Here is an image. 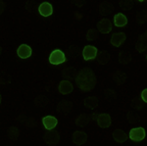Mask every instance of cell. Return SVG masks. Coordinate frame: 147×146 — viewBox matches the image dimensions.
Masks as SVG:
<instances>
[{
  "instance_id": "6",
  "label": "cell",
  "mask_w": 147,
  "mask_h": 146,
  "mask_svg": "<svg viewBox=\"0 0 147 146\" xmlns=\"http://www.w3.org/2000/svg\"><path fill=\"white\" fill-rule=\"evenodd\" d=\"M97 48L92 45H86L84 47V49L82 50V56L85 61L92 60V59H95L97 56Z\"/></svg>"
},
{
  "instance_id": "20",
  "label": "cell",
  "mask_w": 147,
  "mask_h": 146,
  "mask_svg": "<svg viewBox=\"0 0 147 146\" xmlns=\"http://www.w3.org/2000/svg\"><path fill=\"white\" fill-rule=\"evenodd\" d=\"M113 5L110 3V2H103L99 5V11L102 15H107V14H110L111 12L113 11Z\"/></svg>"
},
{
  "instance_id": "18",
  "label": "cell",
  "mask_w": 147,
  "mask_h": 146,
  "mask_svg": "<svg viewBox=\"0 0 147 146\" xmlns=\"http://www.w3.org/2000/svg\"><path fill=\"white\" fill-rule=\"evenodd\" d=\"M84 104L88 109H95L97 106H98V99H97L95 96H89V97L84 99Z\"/></svg>"
},
{
  "instance_id": "17",
  "label": "cell",
  "mask_w": 147,
  "mask_h": 146,
  "mask_svg": "<svg viewBox=\"0 0 147 146\" xmlns=\"http://www.w3.org/2000/svg\"><path fill=\"white\" fill-rule=\"evenodd\" d=\"M114 24H115L116 27H125L127 24V19L124 14L119 13L114 17Z\"/></svg>"
},
{
  "instance_id": "15",
  "label": "cell",
  "mask_w": 147,
  "mask_h": 146,
  "mask_svg": "<svg viewBox=\"0 0 147 146\" xmlns=\"http://www.w3.org/2000/svg\"><path fill=\"white\" fill-rule=\"evenodd\" d=\"M113 138L115 139L116 142L118 143H123L125 142L127 140V135L123 129H117L113 131Z\"/></svg>"
},
{
  "instance_id": "32",
  "label": "cell",
  "mask_w": 147,
  "mask_h": 146,
  "mask_svg": "<svg viewBox=\"0 0 147 146\" xmlns=\"http://www.w3.org/2000/svg\"><path fill=\"white\" fill-rule=\"evenodd\" d=\"M141 99H142L143 102L147 103V88L144 89V90L141 92Z\"/></svg>"
},
{
  "instance_id": "22",
  "label": "cell",
  "mask_w": 147,
  "mask_h": 146,
  "mask_svg": "<svg viewBox=\"0 0 147 146\" xmlns=\"http://www.w3.org/2000/svg\"><path fill=\"white\" fill-rule=\"evenodd\" d=\"M114 79H115V81L117 82L118 84H122L127 81V76H125V74L121 72V71H118V72H116V74L114 75Z\"/></svg>"
},
{
  "instance_id": "9",
  "label": "cell",
  "mask_w": 147,
  "mask_h": 146,
  "mask_svg": "<svg viewBox=\"0 0 147 146\" xmlns=\"http://www.w3.org/2000/svg\"><path fill=\"white\" fill-rule=\"evenodd\" d=\"M58 90L59 92L63 95H67V94H70L71 92H73L74 90V86L73 83L70 81H62L59 83L58 85Z\"/></svg>"
},
{
  "instance_id": "30",
  "label": "cell",
  "mask_w": 147,
  "mask_h": 146,
  "mask_svg": "<svg viewBox=\"0 0 147 146\" xmlns=\"http://www.w3.org/2000/svg\"><path fill=\"white\" fill-rule=\"evenodd\" d=\"M34 2H32V1H28L27 3H26V8H27L28 11H30V12L34 11V8L32 7V5H34Z\"/></svg>"
},
{
  "instance_id": "14",
  "label": "cell",
  "mask_w": 147,
  "mask_h": 146,
  "mask_svg": "<svg viewBox=\"0 0 147 146\" xmlns=\"http://www.w3.org/2000/svg\"><path fill=\"white\" fill-rule=\"evenodd\" d=\"M42 123H43L44 128L48 131H52L58 124V120L53 116H46L42 119Z\"/></svg>"
},
{
  "instance_id": "11",
  "label": "cell",
  "mask_w": 147,
  "mask_h": 146,
  "mask_svg": "<svg viewBox=\"0 0 147 146\" xmlns=\"http://www.w3.org/2000/svg\"><path fill=\"white\" fill-rule=\"evenodd\" d=\"M92 120H93L92 115L82 114L77 118V120H76V124H77L78 126H82V128H84V126H86L87 124L90 123Z\"/></svg>"
},
{
  "instance_id": "19",
  "label": "cell",
  "mask_w": 147,
  "mask_h": 146,
  "mask_svg": "<svg viewBox=\"0 0 147 146\" xmlns=\"http://www.w3.org/2000/svg\"><path fill=\"white\" fill-rule=\"evenodd\" d=\"M7 135H8V137L10 138L12 141H17L19 136H20V131L18 129V128H16V126H13L8 129Z\"/></svg>"
},
{
  "instance_id": "2",
  "label": "cell",
  "mask_w": 147,
  "mask_h": 146,
  "mask_svg": "<svg viewBox=\"0 0 147 146\" xmlns=\"http://www.w3.org/2000/svg\"><path fill=\"white\" fill-rule=\"evenodd\" d=\"M66 61V56L63 51L56 49V50L52 51L50 56H49V63L52 65H59L63 64Z\"/></svg>"
},
{
  "instance_id": "16",
  "label": "cell",
  "mask_w": 147,
  "mask_h": 146,
  "mask_svg": "<svg viewBox=\"0 0 147 146\" xmlns=\"http://www.w3.org/2000/svg\"><path fill=\"white\" fill-rule=\"evenodd\" d=\"M73 110V103L71 101L64 100L61 103H59L57 111L58 112H65V113H70Z\"/></svg>"
},
{
  "instance_id": "23",
  "label": "cell",
  "mask_w": 147,
  "mask_h": 146,
  "mask_svg": "<svg viewBox=\"0 0 147 146\" xmlns=\"http://www.w3.org/2000/svg\"><path fill=\"white\" fill-rule=\"evenodd\" d=\"M119 61H120L121 64L125 65L131 61V56H130V54H129L127 52H121L119 54Z\"/></svg>"
},
{
  "instance_id": "31",
  "label": "cell",
  "mask_w": 147,
  "mask_h": 146,
  "mask_svg": "<svg viewBox=\"0 0 147 146\" xmlns=\"http://www.w3.org/2000/svg\"><path fill=\"white\" fill-rule=\"evenodd\" d=\"M6 8V3L4 1H2V0H0V16L2 15V13L4 12Z\"/></svg>"
},
{
  "instance_id": "35",
  "label": "cell",
  "mask_w": 147,
  "mask_h": 146,
  "mask_svg": "<svg viewBox=\"0 0 147 146\" xmlns=\"http://www.w3.org/2000/svg\"><path fill=\"white\" fill-rule=\"evenodd\" d=\"M6 146H9V145H6Z\"/></svg>"
},
{
  "instance_id": "8",
  "label": "cell",
  "mask_w": 147,
  "mask_h": 146,
  "mask_svg": "<svg viewBox=\"0 0 147 146\" xmlns=\"http://www.w3.org/2000/svg\"><path fill=\"white\" fill-rule=\"evenodd\" d=\"M97 124H98L100 128L102 129H106L109 128L112 124V120H111L110 115L108 114H100L97 116Z\"/></svg>"
},
{
  "instance_id": "28",
  "label": "cell",
  "mask_w": 147,
  "mask_h": 146,
  "mask_svg": "<svg viewBox=\"0 0 147 146\" xmlns=\"http://www.w3.org/2000/svg\"><path fill=\"white\" fill-rule=\"evenodd\" d=\"M136 50L138 51V52H143V51H145L147 49V44L144 43V42L138 41L136 44Z\"/></svg>"
},
{
  "instance_id": "10",
  "label": "cell",
  "mask_w": 147,
  "mask_h": 146,
  "mask_svg": "<svg viewBox=\"0 0 147 146\" xmlns=\"http://www.w3.org/2000/svg\"><path fill=\"white\" fill-rule=\"evenodd\" d=\"M38 12L43 17H49L53 14V7L48 2H43L38 6Z\"/></svg>"
},
{
  "instance_id": "25",
  "label": "cell",
  "mask_w": 147,
  "mask_h": 146,
  "mask_svg": "<svg viewBox=\"0 0 147 146\" xmlns=\"http://www.w3.org/2000/svg\"><path fill=\"white\" fill-rule=\"evenodd\" d=\"M47 103H48V100H47L46 97H44V96L40 95L38 97L35 99V105L38 106V107H44Z\"/></svg>"
},
{
  "instance_id": "24",
  "label": "cell",
  "mask_w": 147,
  "mask_h": 146,
  "mask_svg": "<svg viewBox=\"0 0 147 146\" xmlns=\"http://www.w3.org/2000/svg\"><path fill=\"white\" fill-rule=\"evenodd\" d=\"M136 21L140 24V25L145 23L147 21V11H142V12H140V13L137 14Z\"/></svg>"
},
{
  "instance_id": "3",
  "label": "cell",
  "mask_w": 147,
  "mask_h": 146,
  "mask_svg": "<svg viewBox=\"0 0 147 146\" xmlns=\"http://www.w3.org/2000/svg\"><path fill=\"white\" fill-rule=\"evenodd\" d=\"M129 138L132 141L139 142L145 138V129L143 128H134L130 129L129 131Z\"/></svg>"
},
{
  "instance_id": "7",
  "label": "cell",
  "mask_w": 147,
  "mask_h": 146,
  "mask_svg": "<svg viewBox=\"0 0 147 146\" xmlns=\"http://www.w3.org/2000/svg\"><path fill=\"white\" fill-rule=\"evenodd\" d=\"M97 30L101 34H109L112 30V23L109 19H102L100 22H98V24H97Z\"/></svg>"
},
{
  "instance_id": "5",
  "label": "cell",
  "mask_w": 147,
  "mask_h": 146,
  "mask_svg": "<svg viewBox=\"0 0 147 146\" xmlns=\"http://www.w3.org/2000/svg\"><path fill=\"white\" fill-rule=\"evenodd\" d=\"M72 140L76 145H82L87 141V135L82 131H77L73 133Z\"/></svg>"
},
{
  "instance_id": "4",
  "label": "cell",
  "mask_w": 147,
  "mask_h": 146,
  "mask_svg": "<svg viewBox=\"0 0 147 146\" xmlns=\"http://www.w3.org/2000/svg\"><path fill=\"white\" fill-rule=\"evenodd\" d=\"M44 140L49 145H57L60 141V135L56 131H48L44 135Z\"/></svg>"
},
{
  "instance_id": "21",
  "label": "cell",
  "mask_w": 147,
  "mask_h": 146,
  "mask_svg": "<svg viewBox=\"0 0 147 146\" xmlns=\"http://www.w3.org/2000/svg\"><path fill=\"white\" fill-rule=\"evenodd\" d=\"M110 61V54L106 51H101L99 53L98 57H97V62L98 64H101V65H105Z\"/></svg>"
},
{
  "instance_id": "12",
  "label": "cell",
  "mask_w": 147,
  "mask_h": 146,
  "mask_svg": "<svg viewBox=\"0 0 147 146\" xmlns=\"http://www.w3.org/2000/svg\"><path fill=\"white\" fill-rule=\"evenodd\" d=\"M125 41V34L124 32L114 34L111 37V44L115 47H120Z\"/></svg>"
},
{
  "instance_id": "33",
  "label": "cell",
  "mask_w": 147,
  "mask_h": 146,
  "mask_svg": "<svg viewBox=\"0 0 147 146\" xmlns=\"http://www.w3.org/2000/svg\"><path fill=\"white\" fill-rule=\"evenodd\" d=\"M1 53H2V47L0 46V55H1Z\"/></svg>"
},
{
  "instance_id": "26",
  "label": "cell",
  "mask_w": 147,
  "mask_h": 146,
  "mask_svg": "<svg viewBox=\"0 0 147 146\" xmlns=\"http://www.w3.org/2000/svg\"><path fill=\"white\" fill-rule=\"evenodd\" d=\"M96 38H97V32H96V30H94V29L88 30V32H87V34H86V39H87V40L93 41V40H95Z\"/></svg>"
},
{
  "instance_id": "1",
  "label": "cell",
  "mask_w": 147,
  "mask_h": 146,
  "mask_svg": "<svg viewBox=\"0 0 147 146\" xmlns=\"http://www.w3.org/2000/svg\"><path fill=\"white\" fill-rule=\"evenodd\" d=\"M96 76L89 68H84L76 77V82L80 90L90 91L96 85Z\"/></svg>"
},
{
  "instance_id": "29",
  "label": "cell",
  "mask_w": 147,
  "mask_h": 146,
  "mask_svg": "<svg viewBox=\"0 0 147 146\" xmlns=\"http://www.w3.org/2000/svg\"><path fill=\"white\" fill-rule=\"evenodd\" d=\"M138 41L144 42V43H146V41H147V30H146L145 32H144V34H142L141 35H139Z\"/></svg>"
},
{
  "instance_id": "27",
  "label": "cell",
  "mask_w": 147,
  "mask_h": 146,
  "mask_svg": "<svg viewBox=\"0 0 147 146\" xmlns=\"http://www.w3.org/2000/svg\"><path fill=\"white\" fill-rule=\"evenodd\" d=\"M131 105H132V107L136 108V109L140 110L142 108V106H143V103L141 102V100L139 99V98H134L131 102Z\"/></svg>"
},
{
  "instance_id": "34",
  "label": "cell",
  "mask_w": 147,
  "mask_h": 146,
  "mask_svg": "<svg viewBox=\"0 0 147 146\" xmlns=\"http://www.w3.org/2000/svg\"><path fill=\"white\" fill-rule=\"evenodd\" d=\"M0 103H1V94H0Z\"/></svg>"
},
{
  "instance_id": "13",
  "label": "cell",
  "mask_w": 147,
  "mask_h": 146,
  "mask_svg": "<svg viewBox=\"0 0 147 146\" xmlns=\"http://www.w3.org/2000/svg\"><path fill=\"white\" fill-rule=\"evenodd\" d=\"M17 54L20 58L27 59L32 56V48L28 45H27V44H22V45L18 47Z\"/></svg>"
}]
</instances>
